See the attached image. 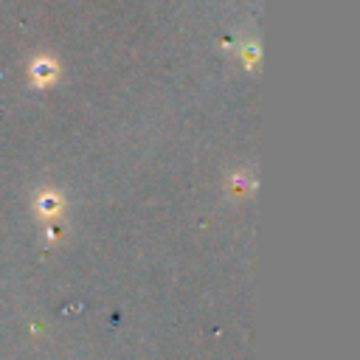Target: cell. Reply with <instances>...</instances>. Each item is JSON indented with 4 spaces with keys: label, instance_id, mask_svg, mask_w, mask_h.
<instances>
[{
    "label": "cell",
    "instance_id": "cell-1",
    "mask_svg": "<svg viewBox=\"0 0 360 360\" xmlns=\"http://www.w3.org/2000/svg\"><path fill=\"white\" fill-rule=\"evenodd\" d=\"M31 76L37 84H48L53 76H56V62L48 59V56H39L34 65H31Z\"/></svg>",
    "mask_w": 360,
    "mask_h": 360
},
{
    "label": "cell",
    "instance_id": "cell-2",
    "mask_svg": "<svg viewBox=\"0 0 360 360\" xmlns=\"http://www.w3.org/2000/svg\"><path fill=\"white\" fill-rule=\"evenodd\" d=\"M39 211L42 214H56L59 211V197L53 194V191H45V194H39Z\"/></svg>",
    "mask_w": 360,
    "mask_h": 360
}]
</instances>
